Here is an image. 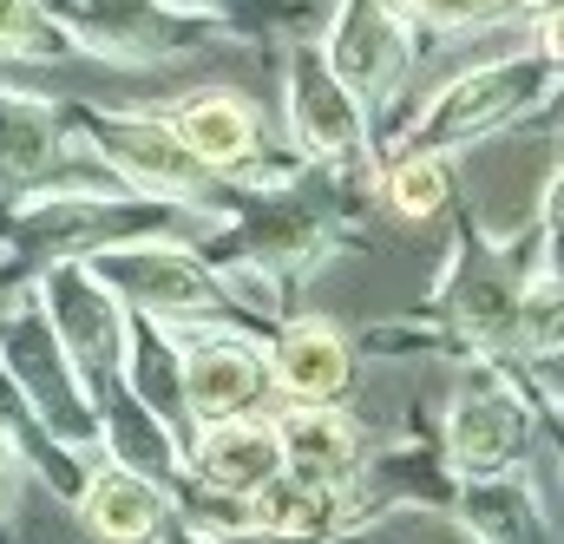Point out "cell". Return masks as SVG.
<instances>
[{"mask_svg": "<svg viewBox=\"0 0 564 544\" xmlns=\"http://www.w3.org/2000/svg\"><path fill=\"white\" fill-rule=\"evenodd\" d=\"M79 151H93L106 164V177L132 197H151L177 217H210L230 224L237 210V184L210 164H197L184 151V138L171 132L164 112H86L79 119Z\"/></svg>", "mask_w": 564, "mask_h": 544, "instance_id": "6da1fadb", "label": "cell"}, {"mask_svg": "<svg viewBox=\"0 0 564 544\" xmlns=\"http://www.w3.org/2000/svg\"><path fill=\"white\" fill-rule=\"evenodd\" d=\"M79 263L99 275L132 315H151V322H164V328H177V335H184V328L243 322V315L230 308V295L217 289L210 263H204L191 243L164 237V230H139V237L99 243V250L79 257Z\"/></svg>", "mask_w": 564, "mask_h": 544, "instance_id": "7a4b0ae2", "label": "cell"}, {"mask_svg": "<svg viewBox=\"0 0 564 544\" xmlns=\"http://www.w3.org/2000/svg\"><path fill=\"white\" fill-rule=\"evenodd\" d=\"M552 99H558V59L552 53H506V59H486V66L446 79L421 106V126L408 132V144L466 151V144H486L492 132L545 112Z\"/></svg>", "mask_w": 564, "mask_h": 544, "instance_id": "3957f363", "label": "cell"}, {"mask_svg": "<svg viewBox=\"0 0 564 544\" xmlns=\"http://www.w3.org/2000/svg\"><path fill=\"white\" fill-rule=\"evenodd\" d=\"M40 289H33V302H40V315H46V328H53V341H59V355H66V368L79 374V388H86V401L99 407L119 381H126V341H132V308L99 282V275L86 270L79 257H66V263H46V270L33 275Z\"/></svg>", "mask_w": 564, "mask_h": 544, "instance_id": "277c9868", "label": "cell"}, {"mask_svg": "<svg viewBox=\"0 0 564 544\" xmlns=\"http://www.w3.org/2000/svg\"><path fill=\"white\" fill-rule=\"evenodd\" d=\"M532 401H525V368L506 355H473L453 407H446V466L459 479H492L519 472L532 459Z\"/></svg>", "mask_w": 564, "mask_h": 544, "instance_id": "5b68a950", "label": "cell"}, {"mask_svg": "<svg viewBox=\"0 0 564 544\" xmlns=\"http://www.w3.org/2000/svg\"><path fill=\"white\" fill-rule=\"evenodd\" d=\"M46 13L73 40V53H93L106 66H164L204 46V20L177 13L171 0H46Z\"/></svg>", "mask_w": 564, "mask_h": 544, "instance_id": "8992f818", "label": "cell"}, {"mask_svg": "<svg viewBox=\"0 0 564 544\" xmlns=\"http://www.w3.org/2000/svg\"><path fill=\"white\" fill-rule=\"evenodd\" d=\"M270 355L237 335V322H217V328H184L177 335V401L184 420L204 426V420H230V413H257L270 407Z\"/></svg>", "mask_w": 564, "mask_h": 544, "instance_id": "52a82bcc", "label": "cell"}, {"mask_svg": "<svg viewBox=\"0 0 564 544\" xmlns=\"http://www.w3.org/2000/svg\"><path fill=\"white\" fill-rule=\"evenodd\" d=\"M519 289H525V270L506 257V243L466 237L446 282H440V295H433V322L466 355H499L506 328H512V308H519Z\"/></svg>", "mask_w": 564, "mask_h": 544, "instance_id": "ba28073f", "label": "cell"}, {"mask_svg": "<svg viewBox=\"0 0 564 544\" xmlns=\"http://www.w3.org/2000/svg\"><path fill=\"white\" fill-rule=\"evenodd\" d=\"M289 138L308 164H355L368 157V106L355 86L322 59V46L289 53Z\"/></svg>", "mask_w": 564, "mask_h": 544, "instance_id": "9c48e42d", "label": "cell"}, {"mask_svg": "<svg viewBox=\"0 0 564 544\" xmlns=\"http://www.w3.org/2000/svg\"><path fill=\"white\" fill-rule=\"evenodd\" d=\"M322 59L355 86V99L375 112L388 93H401V79L414 73V26L394 20L388 7L375 0H341L335 7V26L322 40Z\"/></svg>", "mask_w": 564, "mask_h": 544, "instance_id": "30bf717a", "label": "cell"}, {"mask_svg": "<svg viewBox=\"0 0 564 544\" xmlns=\"http://www.w3.org/2000/svg\"><path fill=\"white\" fill-rule=\"evenodd\" d=\"M270 355V388L282 401H341L355 388V348L328 315H295L263 348Z\"/></svg>", "mask_w": 564, "mask_h": 544, "instance_id": "8fae6325", "label": "cell"}, {"mask_svg": "<svg viewBox=\"0 0 564 544\" xmlns=\"http://www.w3.org/2000/svg\"><path fill=\"white\" fill-rule=\"evenodd\" d=\"M184 472L224 486V492H257L270 472H282L276 420L257 413H230V420H204L184 433Z\"/></svg>", "mask_w": 564, "mask_h": 544, "instance_id": "7c38bea8", "label": "cell"}, {"mask_svg": "<svg viewBox=\"0 0 564 544\" xmlns=\"http://www.w3.org/2000/svg\"><path fill=\"white\" fill-rule=\"evenodd\" d=\"M250 499V525H257V538L263 544H328L348 532V499H341V486H328V479H302V472H270L257 492H243Z\"/></svg>", "mask_w": 564, "mask_h": 544, "instance_id": "4fadbf2b", "label": "cell"}, {"mask_svg": "<svg viewBox=\"0 0 564 544\" xmlns=\"http://www.w3.org/2000/svg\"><path fill=\"white\" fill-rule=\"evenodd\" d=\"M164 119H171V132L184 138V151H191L197 164L224 171L230 184L250 177V164L263 157V126H257L250 99H237V93H191V99H177Z\"/></svg>", "mask_w": 564, "mask_h": 544, "instance_id": "5bb4252c", "label": "cell"}, {"mask_svg": "<svg viewBox=\"0 0 564 544\" xmlns=\"http://www.w3.org/2000/svg\"><path fill=\"white\" fill-rule=\"evenodd\" d=\"M276 420V446H282V466L289 472H302V479H328V486H341L361 459H368V446H361V420L355 413H341L335 401H289Z\"/></svg>", "mask_w": 564, "mask_h": 544, "instance_id": "9a60e30c", "label": "cell"}, {"mask_svg": "<svg viewBox=\"0 0 564 544\" xmlns=\"http://www.w3.org/2000/svg\"><path fill=\"white\" fill-rule=\"evenodd\" d=\"M73 505H79L86 532L106 544H144V538H158L164 519H171V492L158 479L132 472V466H112V459L86 472V486L73 492Z\"/></svg>", "mask_w": 564, "mask_h": 544, "instance_id": "2e32d148", "label": "cell"}, {"mask_svg": "<svg viewBox=\"0 0 564 544\" xmlns=\"http://www.w3.org/2000/svg\"><path fill=\"white\" fill-rule=\"evenodd\" d=\"M53 151H59V112L46 99H26V93L0 86V191L46 184Z\"/></svg>", "mask_w": 564, "mask_h": 544, "instance_id": "e0dca14e", "label": "cell"}, {"mask_svg": "<svg viewBox=\"0 0 564 544\" xmlns=\"http://www.w3.org/2000/svg\"><path fill=\"white\" fill-rule=\"evenodd\" d=\"M381 197L394 204V217L408 224H433L453 197V164L446 151H421V144H401L388 164H381Z\"/></svg>", "mask_w": 564, "mask_h": 544, "instance_id": "ac0fdd59", "label": "cell"}, {"mask_svg": "<svg viewBox=\"0 0 564 544\" xmlns=\"http://www.w3.org/2000/svg\"><path fill=\"white\" fill-rule=\"evenodd\" d=\"M73 53V40L53 26L46 0H0V59H53Z\"/></svg>", "mask_w": 564, "mask_h": 544, "instance_id": "d6986e66", "label": "cell"}, {"mask_svg": "<svg viewBox=\"0 0 564 544\" xmlns=\"http://www.w3.org/2000/svg\"><path fill=\"white\" fill-rule=\"evenodd\" d=\"M506 13H519L512 0H426V26H440V33H466V26H492V20H506Z\"/></svg>", "mask_w": 564, "mask_h": 544, "instance_id": "ffe728a7", "label": "cell"}, {"mask_svg": "<svg viewBox=\"0 0 564 544\" xmlns=\"http://www.w3.org/2000/svg\"><path fill=\"white\" fill-rule=\"evenodd\" d=\"M20 479H26V459H20L13 433H0V525H7L13 505H20Z\"/></svg>", "mask_w": 564, "mask_h": 544, "instance_id": "44dd1931", "label": "cell"}, {"mask_svg": "<svg viewBox=\"0 0 564 544\" xmlns=\"http://www.w3.org/2000/svg\"><path fill=\"white\" fill-rule=\"evenodd\" d=\"M375 7H388V13L408 20V26H421V13H426V0H375Z\"/></svg>", "mask_w": 564, "mask_h": 544, "instance_id": "7402d4cb", "label": "cell"}, {"mask_svg": "<svg viewBox=\"0 0 564 544\" xmlns=\"http://www.w3.org/2000/svg\"><path fill=\"white\" fill-rule=\"evenodd\" d=\"M519 13H539V7H558V0H512Z\"/></svg>", "mask_w": 564, "mask_h": 544, "instance_id": "603a6c76", "label": "cell"}]
</instances>
